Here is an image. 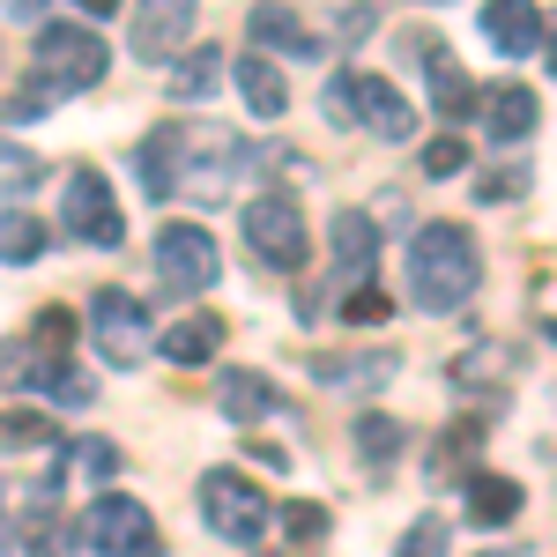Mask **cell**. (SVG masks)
<instances>
[{
	"instance_id": "obj_30",
	"label": "cell",
	"mask_w": 557,
	"mask_h": 557,
	"mask_svg": "<svg viewBox=\"0 0 557 557\" xmlns=\"http://www.w3.org/2000/svg\"><path fill=\"white\" fill-rule=\"evenodd\" d=\"M30 343L52 349V357H67V349H75V312H67V305H38V320H30Z\"/></svg>"
},
{
	"instance_id": "obj_19",
	"label": "cell",
	"mask_w": 557,
	"mask_h": 557,
	"mask_svg": "<svg viewBox=\"0 0 557 557\" xmlns=\"http://www.w3.org/2000/svg\"><path fill=\"white\" fill-rule=\"evenodd\" d=\"M238 97H246V112H253V120H283V112H290V89H283V67H275V60H268V52H246V60H238Z\"/></svg>"
},
{
	"instance_id": "obj_23",
	"label": "cell",
	"mask_w": 557,
	"mask_h": 557,
	"mask_svg": "<svg viewBox=\"0 0 557 557\" xmlns=\"http://www.w3.org/2000/svg\"><path fill=\"white\" fill-rule=\"evenodd\" d=\"M475 454H483V424H469V417H461V424H446V431H438V446L424 454L431 483H461V469H469Z\"/></svg>"
},
{
	"instance_id": "obj_3",
	"label": "cell",
	"mask_w": 557,
	"mask_h": 557,
	"mask_svg": "<svg viewBox=\"0 0 557 557\" xmlns=\"http://www.w3.org/2000/svg\"><path fill=\"white\" fill-rule=\"evenodd\" d=\"M327 120L335 127H364L372 141H409L417 134V104L386 83V75H372V67H343L327 83Z\"/></svg>"
},
{
	"instance_id": "obj_2",
	"label": "cell",
	"mask_w": 557,
	"mask_h": 557,
	"mask_svg": "<svg viewBox=\"0 0 557 557\" xmlns=\"http://www.w3.org/2000/svg\"><path fill=\"white\" fill-rule=\"evenodd\" d=\"M483 283V246L469 223H424L409 238V298L424 312H461Z\"/></svg>"
},
{
	"instance_id": "obj_39",
	"label": "cell",
	"mask_w": 557,
	"mask_h": 557,
	"mask_svg": "<svg viewBox=\"0 0 557 557\" xmlns=\"http://www.w3.org/2000/svg\"><path fill=\"white\" fill-rule=\"evenodd\" d=\"M75 8H83V15H120L127 0H75Z\"/></svg>"
},
{
	"instance_id": "obj_41",
	"label": "cell",
	"mask_w": 557,
	"mask_h": 557,
	"mask_svg": "<svg viewBox=\"0 0 557 557\" xmlns=\"http://www.w3.org/2000/svg\"><path fill=\"white\" fill-rule=\"evenodd\" d=\"M543 67H550V83H557V23H550V45H543Z\"/></svg>"
},
{
	"instance_id": "obj_4",
	"label": "cell",
	"mask_w": 557,
	"mask_h": 557,
	"mask_svg": "<svg viewBox=\"0 0 557 557\" xmlns=\"http://www.w3.org/2000/svg\"><path fill=\"white\" fill-rule=\"evenodd\" d=\"M194 491H201V520H209L223 543H238V550H253L260 535H268V520H275L268 491H260V483H246L238 469H209Z\"/></svg>"
},
{
	"instance_id": "obj_33",
	"label": "cell",
	"mask_w": 557,
	"mask_h": 557,
	"mask_svg": "<svg viewBox=\"0 0 557 557\" xmlns=\"http://www.w3.org/2000/svg\"><path fill=\"white\" fill-rule=\"evenodd\" d=\"M520 194H528V164H506V172L475 178V201H520Z\"/></svg>"
},
{
	"instance_id": "obj_10",
	"label": "cell",
	"mask_w": 557,
	"mask_h": 557,
	"mask_svg": "<svg viewBox=\"0 0 557 557\" xmlns=\"http://www.w3.org/2000/svg\"><path fill=\"white\" fill-rule=\"evenodd\" d=\"M157 268H164V283L172 290H186V298H201V290H215V275H223V260H215V238L201 231V223H164L157 231Z\"/></svg>"
},
{
	"instance_id": "obj_8",
	"label": "cell",
	"mask_w": 557,
	"mask_h": 557,
	"mask_svg": "<svg viewBox=\"0 0 557 557\" xmlns=\"http://www.w3.org/2000/svg\"><path fill=\"white\" fill-rule=\"evenodd\" d=\"M83 535H89V550H97V557H164V535H157L149 506L127 498V491H104V498L89 506Z\"/></svg>"
},
{
	"instance_id": "obj_11",
	"label": "cell",
	"mask_w": 557,
	"mask_h": 557,
	"mask_svg": "<svg viewBox=\"0 0 557 557\" xmlns=\"http://www.w3.org/2000/svg\"><path fill=\"white\" fill-rule=\"evenodd\" d=\"M194 23H201L194 0H134V23H127L134 60H186Z\"/></svg>"
},
{
	"instance_id": "obj_27",
	"label": "cell",
	"mask_w": 557,
	"mask_h": 557,
	"mask_svg": "<svg viewBox=\"0 0 557 557\" xmlns=\"http://www.w3.org/2000/svg\"><path fill=\"white\" fill-rule=\"evenodd\" d=\"M60 97H67V89L52 83V75H30L23 89H8V97H0V127H30V120H45Z\"/></svg>"
},
{
	"instance_id": "obj_9",
	"label": "cell",
	"mask_w": 557,
	"mask_h": 557,
	"mask_svg": "<svg viewBox=\"0 0 557 557\" xmlns=\"http://www.w3.org/2000/svg\"><path fill=\"white\" fill-rule=\"evenodd\" d=\"M104 67H112V52H104L97 30H83V23H45L38 30V75H52L67 97L75 89H97Z\"/></svg>"
},
{
	"instance_id": "obj_34",
	"label": "cell",
	"mask_w": 557,
	"mask_h": 557,
	"mask_svg": "<svg viewBox=\"0 0 557 557\" xmlns=\"http://www.w3.org/2000/svg\"><path fill=\"white\" fill-rule=\"evenodd\" d=\"M283 528H290L298 543H320V535H327V506H312V498H290V506H283Z\"/></svg>"
},
{
	"instance_id": "obj_6",
	"label": "cell",
	"mask_w": 557,
	"mask_h": 557,
	"mask_svg": "<svg viewBox=\"0 0 557 557\" xmlns=\"http://www.w3.org/2000/svg\"><path fill=\"white\" fill-rule=\"evenodd\" d=\"M238 223H246V253H253L260 268H275V275L305 268V209L290 194H253Z\"/></svg>"
},
{
	"instance_id": "obj_21",
	"label": "cell",
	"mask_w": 557,
	"mask_h": 557,
	"mask_svg": "<svg viewBox=\"0 0 557 557\" xmlns=\"http://www.w3.org/2000/svg\"><path fill=\"white\" fill-rule=\"evenodd\" d=\"M520 506H528V491H520L513 475H483V469L469 475V520L475 528H513Z\"/></svg>"
},
{
	"instance_id": "obj_17",
	"label": "cell",
	"mask_w": 557,
	"mask_h": 557,
	"mask_svg": "<svg viewBox=\"0 0 557 557\" xmlns=\"http://www.w3.org/2000/svg\"><path fill=\"white\" fill-rule=\"evenodd\" d=\"M246 30H253V45H268V52H283V60H320V52H327V45L312 38V30H305L298 15H290V8H275V0L246 15Z\"/></svg>"
},
{
	"instance_id": "obj_7",
	"label": "cell",
	"mask_w": 557,
	"mask_h": 557,
	"mask_svg": "<svg viewBox=\"0 0 557 557\" xmlns=\"http://www.w3.org/2000/svg\"><path fill=\"white\" fill-rule=\"evenodd\" d=\"M89 335H97V357H104L112 372H134V364H141V357L157 349L141 298H127L120 283H104V290L89 298Z\"/></svg>"
},
{
	"instance_id": "obj_29",
	"label": "cell",
	"mask_w": 557,
	"mask_h": 557,
	"mask_svg": "<svg viewBox=\"0 0 557 557\" xmlns=\"http://www.w3.org/2000/svg\"><path fill=\"white\" fill-rule=\"evenodd\" d=\"M506 372H513V349H469V357H461V364H454V394H483V380L498 386L506 380Z\"/></svg>"
},
{
	"instance_id": "obj_28",
	"label": "cell",
	"mask_w": 557,
	"mask_h": 557,
	"mask_svg": "<svg viewBox=\"0 0 557 557\" xmlns=\"http://www.w3.org/2000/svg\"><path fill=\"white\" fill-rule=\"evenodd\" d=\"M52 438H60V431H52L45 409H0V454H38Z\"/></svg>"
},
{
	"instance_id": "obj_38",
	"label": "cell",
	"mask_w": 557,
	"mask_h": 557,
	"mask_svg": "<svg viewBox=\"0 0 557 557\" xmlns=\"http://www.w3.org/2000/svg\"><path fill=\"white\" fill-rule=\"evenodd\" d=\"M45 0H0V15H15V23H38Z\"/></svg>"
},
{
	"instance_id": "obj_36",
	"label": "cell",
	"mask_w": 557,
	"mask_h": 557,
	"mask_svg": "<svg viewBox=\"0 0 557 557\" xmlns=\"http://www.w3.org/2000/svg\"><path fill=\"white\" fill-rule=\"evenodd\" d=\"M0 172L15 178V194H23V186H38V178H45V164H38V157H23L15 141H0Z\"/></svg>"
},
{
	"instance_id": "obj_5",
	"label": "cell",
	"mask_w": 557,
	"mask_h": 557,
	"mask_svg": "<svg viewBox=\"0 0 557 557\" xmlns=\"http://www.w3.org/2000/svg\"><path fill=\"white\" fill-rule=\"evenodd\" d=\"M60 231H67V238H83V246H104V253H120V246H127V215H120V201H112V186H104L97 164H75V172H67Z\"/></svg>"
},
{
	"instance_id": "obj_43",
	"label": "cell",
	"mask_w": 557,
	"mask_h": 557,
	"mask_svg": "<svg viewBox=\"0 0 557 557\" xmlns=\"http://www.w3.org/2000/svg\"><path fill=\"white\" fill-rule=\"evenodd\" d=\"M424 8H438V0H424Z\"/></svg>"
},
{
	"instance_id": "obj_16",
	"label": "cell",
	"mask_w": 557,
	"mask_h": 557,
	"mask_svg": "<svg viewBox=\"0 0 557 557\" xmlns=\"http://www.w3.org/2000/svg\"><path fill=\"white\" fill-rule=\"evenodd\" d=\"M215 409L231 424H260V417H283L290 401H283V386L268 380V372H223L215 380Z\"/></svg>"
},
{
	"instance_id": "obj_40",
	"label": "cell",
	"mask_w": 557,
	"mask_h": 557,
	"mask_svg": "<svg viewBox=\"0 0 557 557\" xmlns=\"http://www.w3.org/2000/svg\"><path fill=\"white\" fill-rule=\"evenodd\" d=\"M8 543H15V520H8V498H0V557H8Z\"/></svg>"
},
{
	"instance_id": "obj_24",
	"label": "cell",
	"mask_w": 557,
	"mask_h": 557,
	"mask_svg": "<svg viewBox=\"0 0 557 557\" xmlns=\"http://www.w3.org/2000/svg\"><path fill=\"white\" fill-rule=\"evenodd\" d=\"M164 89H172L178 104H201V97H215V89H223V52H215V45H194V52L172 67V83H164Z\"/></svg>"
},
{
	"instance_id": "obj_22",
	"label": "cell",
	"mask_w": 557,
	"mask_h": 557,
	"mask_svg": "<svg viewBox=\"0 0 557 557\" xmlns=\"http://www.w3.org/2000/svg\"><path fill=\"white\" fill-rule=\"evenodd\" d=\"M164 357H172V364H209L215 349H223V320H215V312H186V320H172V327H164Z\"/></svg>"
},
{
	"instance_id": "obj_32",
	"label": "cell",
	"mask_w": 557,
	"mask_h": 557,
	"mask_svg": "<svg viewBox=\"0 0 557 557\" xmlns=\"http://www.w3.org/2000/svg\"><path fill=\"white\" fill-rule=\"evenodd\" d=\"M454 172H469V141L438 134V141L424 149V178H454Z\"/></svg>"
},
{
	"instance_id": "obj_13",
	"label": "cell",
	"mask_w": 557,
	"mask_h": 557,
	"mask_svg": "<svg viewBox=\"0 0 557 557\" xmlns=\"http://www.w3.org/2000/svg\"><path fill=\"white\" fill-rule=\"evenodd\" d=\"M483 38H491V52H506V60H528V52L550 45V30H543L535 0H483Z\"/></svg>"
},
{
	"instance_id": "obj_31",
	"label": "cell",
	"mask_w": 557,
	"mask_h": 557,
	"mask_svg": "<svg viewBox=\"0 0 557 557\" xmlns=\"http://www.w3.org/2000/svg\"><path fill=\"white\" fill-rule=\"evenodd\" d=\"M446 535H454V528H446V513H424L409 535H401V550H394V557H446Z\"/></svg>"
},
{
	"instance_id": "obj_37",
	"label": "cell",
	"mask_w": 557,
	"mask_h": 557,
	"mask_svg": "<svg viewBox=\"0 0 557 557\" xmlns=\"http://www.w3.org/2000/svg\"><path fill=\"white\" fill-rule=\"evenodd\" d=\"M83 469L97 475V483H104V475L120 469V446H104V438H97V446H83Z\"/></svg>"
},
{
	"instance_id": "obj_15",
	"label": "cell",
	"mask_w": 557,
	"mask_h": 557,
	"mask_svg": "<svg viewBox=\"0 0 557 557\" xmlns=\"http://www.w3.org/2000/svg\"><path fill=\"white\" fill-rule=\"evenodd\" d=\"M535 120H543V97H535L528 83H498V89H491V104H483V141L513 149V141L535 134Z\"/></svg>"
},
{
	"instance_id": "obj_12",
	"label": "cell",
	"mask_w": 557,
	"mask_h": 557,
	"mask_svg": "<svg viewBox=\"0 0 557 557\" xmlns=\"http://www.w3.org/2000/svg\"><path fill=\"white\" fill-rule=\"evenodd\" d=\"M409 52L431 67V112H438V120H475V112L491 104V97H483V89H475L469 75L454 67V52L431 38V30H424V38H409Z\"/></svg>"
},
{
	"instance_id": "obj_42",
	"label": "cell",
	"mask_w": 557,
	"mask_h": 557,
	"mask_svg": "<svg viewBox=\"0 0 557 557\" xmlns=\"http://www.w3.org/2000/svg\"><path fill=\"white\" fill-rule=\"evenodd\" d=\"M483 557H513V550H483Z\"/></svg>"
},
{
	"instance_id": "obj_1",
	"label": "cell",
	"mask_w": 557,
	"mask_h": 557,
	"mask_svg": "<svg viewBox=\"0 0 557 557\" xmlns=\"http://www.w3.org/2000/svg\"><path fill=\"white\" fill-rule=\"evenodd\" d=\"M246 172V141L215 120H194V127H149L141 149H134V178L149 201H194V209H223L231 186Z\"/></svg>"
},
{
	"instance_id": "obj_35",
	"label": "cell",
	"mask_w": 557,
	"mask_h": 557,
	"mask_svg": "<svg viewBox=\"0 0 557 557\" xmlns=\"http://www.w3.org/2000/svg\"><path fill=\"white\" fill-rule=\"evenodd\" d=\"M343 320H349V327H380V320H386V298L364 283V290H349V298H343Z\"/></svg>"
},
{
	"instance_id": "obj_26",
	"label": "cell",
	"mask_w": 557,
	"mask_h": 557,
	"mask_svg": "<svg viewBox=\"0 0 557 557\" xmlns=\"http://www.w3.org/2000/svg\"><path fill=\"white\" fill-rule=\"evenodd\" d=\"M349 438H357V461H364L372 475H386L394 461H401V438H409V431L394 424V417H357V431H349Z\"/></svg>"
},
{
	"instance_id": "obj_25",
	"label": "cell",
	"mask_w": 557,
	"mask_h": 557,
	"mask_svg": "<svg viewBox=\"0 0 557 557\" xmlns=\"http://www.w3.org/2000/svg\"><path fill=\"white\" fill-rule=\"evenodd\" d=\"M0 260H8V268L45 260V223L23 209V201H8V209H0Z\"/></svg>"
},
{
	"instance_id": "obj_18",
	"label": "cell",
	"mask_w": 557,
	"mask_h": 557,
	"mask_svg": "<svg viewBox=\"0 0 557 557\" xmlns=\"http://www.w3.org/2000/svg\"><path fill=\"white\" fill-rule=\"evenodd\" d=\"M327 238H335V268H343V275H364V283H372V260H380V223H372L364 209H335Z\"/></svg>"
},
{
	"instance_id": "obj_20",
	"label": "cell",
	"mask_w": 557,
	"mask_h": 557,
	"mask_svg": "<svg viewBox=\"0 0 557 557\" xmlns=\"http://www.w3.org/2000/svg\"><path fill=\"white\" fill-rule=\"evenodd\" d=\"M60 372H67V357H52V349H38L30 335L0 343V386H8V394H30V386H52Z\"/></svg>"
},
{
	"instance_id": "obj_14",
	"label": "cell",
	"mask_w": 557,
	"mask_h": 557,
	"mask_svg": "<svg viewBox=\"0 0 557 557\" xmlns=\"http://www.w3.org/2000/svg\"><path fill=\"white\" fill-rule=\"evenodd\" d=\"M305 372L320 386H386L401 372V349H320L305 357Z\"/></svg>"
}]
</instances>
